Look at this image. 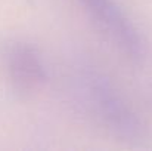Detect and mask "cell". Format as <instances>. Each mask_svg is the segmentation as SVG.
I'll return each instance as SVG.
<instances>
[{"label":"cell","instance_id":"obj_1","mask_svg":"<svg viewBox=\"0 0 152 151\" xmlns=\"http://www.w3.org/2000/svg\"><path fill=\"white\" fill-rule=\"evenodd\" d=\"M75 91L86 111L117 138L129 142L146 138V126L139 114L99 71L80 73L75 79Z\"/></svg>","mask_w":152,"mask_h":151},{"label":"cell","instance_id":"obj_3","mask_svg":"<svg viewBox=\"0 0 152 151\" xmlns=\"http://www.w3.org/2000/svg\"><path fill=\"white\" fill-rule=\"evenodd\" d=\"M1 61L9 83L21 95L37 92L48 79L40 52L30 43L18 40L7 43L3 48Z\"/></svg>","mask_w":152,"mask_h":151},{"label":"cell","instance_id":"obj_2","mask_svg":"<svg viewBox=\"0 0 152 151\" xmlns=\"http://www.w3.org/2000/svg\"><path fill=\"white\" fill-rule=\"evenodd\" d=\"M93 21L109 40L132 61H142L146 56V42L115 0H80Z\"/></svg>","mask_w":152,"mask_h":151}]
</instances>
